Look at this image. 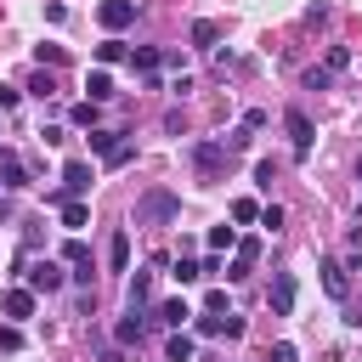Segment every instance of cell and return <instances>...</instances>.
Instances as JSON below:
<instances>
[{
    "label": "cell",
    "instance_id": "836d02e7",
    "mask_svg": "<svg viewBox=\"0 0 362 362\" xmlns=\"http://www.w3.org/2000/svg\"><path fill=\"white\" fill-rule=\"evenodd\" d=\"M232 68H238V51H215V74H221V79H226V74H232Z\"/></svg>",
    "mask_w": 362,
    "mask_h": 362
},
{
    "label": "cell",
    "instance_id": "e575fe53",
    "mask_svg": "<svg viewBox=\"0 0 362 362\" xmlns=\"http://www.w3.org/2000/svg\"><path fill=\"white\" fill-rule=\"evenodd\" d=\"M68 119H74V124H96V102H79Z\"/></svg>",
    "mask_w": 362,
    "mask_h": 362
},
{
    "label": "cell",
    "instance_id": "f1b7e54d",
    "mask_svg": "<svg viewBox=\"0 0 362 362\" xmlns=\"http://www.w3.org/2000/svg\"><path fill=\"white\" fill-rule=\"evenodd\" d=\"M62 260H68V266H90V249H85V243H79V238H74V243H68V249H62Z\"/></svg>",
    "mask_w": 362,
    "mask_h": 362
},
{
    "label": "cell",
    "instance_id": "44dd1931",
    "mask_svg": "<svg viewBox=\"0 0 362 362\" xmlns=\"http://www.w3.org/2000/svg\"><path fill=\"white\" fill-rule=\"evenodd\" d=\"M215 40H221V23L198 17V23H192V45H215Z\"/></svg>",
    "mask_w": 362,
    "mask_h": 362
},
{
    "label": "cell",
    "instance_id": "ac0fdd59",
    "mask_svg": "<svg viewBox=\"0 0 362 362\" xmlns=\"http://www.w3.org/2000/svg\"><path fill=\"white\" fill-rule=\"evenodd\" d=\"M164 356H170V362H192V334H181V328H175V334L164 339Z\"/></svg>",
    "mask_w": 362,
    "mask_h": 362
},
{
    "label": "cell",
    "instance_id": "484cf974",
    "mask_svg": "<svg viewBox=\"0 0 362 362\" xmlns=\"http://www.w3.org/2000/svg\"><path fill=\"white\" fill-rule=\"evenodd\" d=\"M28 90H34V96H51V90H57V74H51V68H40V74L28 79Z\"/></svg>",
    "mask_w": 362,
    "mask_h": 362
},
{
    "label": "cell",
    "instance_id": "d590c367",
    "mask_svg": "<svg viewBox=\"0 0 362 362\" xmlns=\"http://www.w3.org/2000/svg\"><path fill=\"white\" fill-rule=\"evenodd\" d=\"M204 311H209V317H221V311H232V305H226V288H215V294L204 300Z\"/></svg>",
    "mask_w": 362,
    "mask_h": 362
},
{
    "label": "cell",
    "instance_id": "4dcf8cb0",
    "mask_svg": "<svg viewBox=\"0 0 362 362\" xmlns=\"http://www.w3.org/2000/svg\"><path fill=\"white\" fill-rule=\"evenodd\" d=\"M40 141H45V147H62L68 130H62V124H40Z\"/></svg>",
    "mask_w": 362,
    "mask_h": 362
},
{
    "label": "cell",
    "instance_id": "2e32d148",
    "mask_svg": "<svg viewBox=\"0 0 362 362\" xmlns=\"http://www.w3.org/2000/svg\"><path fill=\"white\" fill-rule=\"evenodd\" d=\"M124 294H130V311H147V300H153V272H136V277L124 283Z\"/></svg>",
    "mask_w": 362,
    "mask_h": 362
},
{
    "label": "cell",
    "instance_id": "f35d334b",
    "mask_svg": "<svg viewBox=\"0 0 362 362\" xmlns=\"http://www.w3.org/2000/svg\"><path fill=\"white\" fill-rule=\"evenodd\" d=\"M62 57H68V51H62V45H40V68H45V62H51V68H57V62H62Z\"/></svg>",
    "mask_w": 362,
    "mask_h": 362
},
{
    "label": "cell",
    "instance_id": "d6a6232c",
    "mask_svg": "<svg viewBox=\"0 0 362 362\" xmlns=\"http://www.w3.org/2000/svg\"><path fill=\"white\" fill-rule=\"evenodd\" d=\"M17 345H23V328L6 322V328H0V351H17Z\"/></svg>",
    "mask_w": 362,
    "mask_h": 362
},
{
    "label": "cell",
    "instance_id": "7a4b0ae2",
    "mask_svg": "<svg viewBox=\"0 0 362 362\" xmlns=\"http://www.w3.org/2000/svg\"><path fill=\"white\" fill-rule=\"evenodd\" d=\"M90 153H96L107 170H119V164H130V158H136V147H130L119 130H90Z\"/></svg>",
    "mask_w": 362,
    "mask_h": 362
},
{
    "label": "cell",
    "instance_id": "60d3db41",
    "mask_svg": "<svg viewBox=\"0 0 362 362\" xmlns=\"http://www.w3.org/2000/svg\"><path fill=\"white\" fill-rule=\"evenodd\" d=\"M6 209H11V204H6V192H0V215H6Z\"/></svg>",
    "mask_w": 362,
    "mask_h": 362
},
{
    "label": "cell",
    "instance_id": "6da1fadb",
    "mask_svg": "<svg viewBox=\"0 0 362 362\" xmlns=\"http://www.w3.org/2000/svg\"><path fill=\"white\" fill-rule=\"evenodd\" d=\"M181 215V198L170 192V187H147L141 198H136V226H164V221H175Z\"/></svg>",
    "mask_w": 362,
    "mask_h": 362
},
{
    "label": "cell",
    "instance_id": "74e56055",
    "mask_svg": "<svg viewBox=\"0 0 362 362\" xmlns=\"http://www.w3.org/2000/svg\"><path fill=\"white\" fill-rule=\"evenodd\" d=\"M266 362H294V345H288V339H277V345L266 351Z\"/></svg>",
    "mask_w": 362,
    "mask_h": 362
},
{
    "label": "cell",
    "instance_id": "3957f363",
    "mask_svg": "<svg viewBox=\"0 0 362 362\" xmlns=\"http://www.w3.org/2000/svg\"><path fill=\"white\" fill-rule=\"evenodd\" d=\"M90 181H96V175H90V164H85V158H68V164H62V187L51 192V204H74V198H85V192H90Z\"/></svg>",
    "mask_w": 362,
    "mask_h": 362
},
{
    "label": "cell",
    "instance_id": "e0dca14e",
    "mask_svg": "<svg viewBox=\"0 0 362 362\" xmlns=\"http://www.w3.org/2000/svg\"><path fill=\"white\" fill-rule=\"evenodd\" d=\"M57 215H62V226H68V232H79V226L90 221V204H79V198H74V204H57Z\"/></svg>",
    "mask_w": 362,
    "mask_h": 362
},
{
    "label": "cell",
    "instance_id": "30bf717a",
    "mask_svg": "<svg viewBox=\"0 0 362 362\" xmlns=\"http://www.w3.org/2000/svg\"><path fill=\"white\" fill-rule=\"evenodd\" d=\"M0 187L6 192H17V187H28V164L11 153V147H0Z\"/></svg>",
    "mask_w": 362,
    "mask_h": 362
},
{
    "label": "cell",
    "instance_id": "9c48e42d",
    "mask_svg": "<svg viewBox=\"0 0 362 362\" xmlns=\"http://www.w3.org/2000/svg\"><path fill=\"white\" fill-rule=\"evenodd\" d=\"M255 260H260V238H238V255H232L226 277H232V283H243V277L255 272Z\"/></svg>",
    "mask_w": 362,
    "mask_h": 362
},
{
    "label": "cell",
    "instance_id": "4316f807",
    "mask_svg": "<svg viewBox=\"0 0 362 362\" xmlns=\"http://www.w3.org/2000/svg\"><path fill=\"white\" fill-rule=\"evenodd\" d=\"M283 221H288L283 204H266V209H260V226H266V232H283Z\"/></svg>",
    "mask_w": 362,
    "mask_h": 362
},
{
    "label": "cell",
    "instance_id": "7c38bea8",
    "mask_svg": "<svg viewBox=\"0 0 362 362\" xmlns=\"http://www.w3.org/2000/svg\"><path fill=\"white\" fill-rule=\"evenodd\" d=\"M198 311L187 305V300H164V305H153V322H164V328H187Z\"/></svg>",
    "mask_w": 362,
    "mask_h": 362
},
{
    "label": "cell",
    "instance_id": "52a82bcc",
    "mask_svg": "<svg viewBox=\"0 0 362 362\" xmlns=\"http://www.w3.org/2000/svg\"><path fill=\"white\" fill-rule=\"evenodd\" d=\"M96 23H102L107 34L130 28V23H136V0H102V6H96Z\"/></svg>",
    "mask_w": 362,
    "mask_h": 362
},
{
    "label": "cell",
    "instance_id": "d6986e66",
    "mask_svg": "<svg viewBox=\"0 0 362 362\" xmlns=\"http://www.w3.org/2000/svg\"><path fill=\"white\" fill-rule=\"evenodd\" d=\"M85 90H90V102H107V96H113V79H107V68L85 74Z\"/></svg>",
    "mask_w": 362,
    "mask_h": 362
},
{
    "label": "cell",
    "instance_id": "8fae6325",
    "mask_svg": "<svg viewBox=\"0 0 362 362\" xmlns=\"http://www.w3.org/2000/svg\"><path fill=\"white\" fill-rule=\"evenodd\" d=\"M322 288H328V300H351V272L339 260H322Z\"/></svg>",
    "mask_w": 362,
    "mask_h": 362
},
{
    "label": "cell",
    "instance_id": "4fadbf2b",
    "mask_svg": "<svg viewBox=\"0 0 362 362\" xmlns=\"http://www.w3.org/2000/svg\"><path fill=\"white\" fill-rule=\"evenodd\" d=\"M0 311H6L11 322H23V317H34V288H6V300H0Z\"/></svg>",
    "mask_w": 362,
    "mask_h": 362
},
{
    "label": "cell",
    "instance_id": "1f68e13d",
    "mask_svg": "<svg viewBox=\"0 0 362 362\" xmlns=\"http://www.w3.org/2000/svg\"><path fill=\"white\" fill-rule=\"evenodd\" d=\"M255 181L272 187V181H277V158H260V164H255Z\"/></svg>",
    "mask_w": 362,
    "mask_h": 362
},
{
    "label": "cell",
    "instance_id": "5bb4252c",
    "mask_svg": "<svg viewBox=\"0 0 362 362\" xmlns=\"http://www.w3.org/2000/svg\"><path fill=\"white\" fill-rule=\"evenodd\" d=\"M141 317H147V311H124V317L113 322V339H119V345H141V334H147Z\"/></svg>",
    "mask_w": 362,
    "mask_h": 362
},
{
    "label": "cell",
    "instance_id": "83f0119b",
    "mask_svg": "<svg viewBox=\"0 0 362 362\" xmlns=\"http://www.w3.org/2000/svg\"><path fill=\"white\" fill-rule=\"evenodd\" d=\"M198 277H204V266H198V260H187V255H181V260H175V283H198Z\"/></svg>",
    "mask_w": 362,
    "mask_h": 362
},
{
    "label": "cell",
    "instance_id": "9a60e30c",
    "mask_svg": "<svg viewBox=\"0 0 362 362\" xmlns=\"http://www.w3.org/2000/svg\"><path fill=\"white\" fill-rule=\"evenodd\" d=\"M107 266H113V272H130V232H124V226L107 238Z\"/></svg>",
    "mask_w": 362,
    "mask_h": 362
},
{
    "label": "cell",
    "instance_id": "cb8c5ba5",
    "mask_svg": "<svg viewBox=\"0 0 362 362\" xmlns=\"http://www.w3.org/2000/svg\"><path fill=\"white\" fill-rule=\"evenodd\" d=\"M221 249H238V232L232 226H215L209 232V255H221Z\"/></svg>",
    "mask_w": 362,
    "mask_h": 362
},
{
    "label": "cell",
    "instance_id": "7402d4cb",
    "mask_svg": "<svg viewBox=\"0 0 362 362\" xmlns=\"http://www.w3.org/2000/svg\"><path fill=\"white\" fill-rule=\"evenodd\" d=\"M232 221H238V226L260 221V204H255V198H232Z\"/></svg>",
    "mask_w": 362,
    "mask_h": 362
},
{
    "label": "cell",
    "instance_id": "ffe728a7",
    "mask_svg": "<svg viewBox=\"0 0 362 362\" xmlns=\"http://www.w3.org/2000/svg\"><path fill=\"white\" fill-rule=\"evenodd\" d=\"M96 62L107 68V62H130V45H119V40H102L96 45Z\"/></svg>",
    "mask_w": 362,
    "mask_h": 362
},
{
    "label": "cell",
    "instance_id": "603a6c76",
    "mask_svg": "<svg viewBox=\"0 0 362 362\" xmlns=\"http://www.w3.org/2000/svg\"><path fill=\"white\" fill-rule=\"evenodd\" d=\"M328 74H345L351 68V45H328V62H322Z\"/></svg>",
    "mask_w": 362,
    "mask_h": 362
},
{
    "label": "cell",
    "instance_id": "ab89813d",
    "mask_svg": "<svg viewBox=\"0 0 362 362\" xmlns=\"http://www.w3.org/2000/svg\"><path fill=\"white\" fill-rule=\"evenodd\" d=\"M17 96H23V90H11V85H0V113H11V107H17Z\"/></svg>",
    "mask_w": 362,
    "mask_h": 362
},
{
    "label": "cell",
    "instance_id": "277c9868",
    "mask_svg": "<svg viewBox=\"0 0 362 362\" xmlns=\"http://www.w3.org/2000/svg\"><path fill=\"white\" fill-rule=\"evenodd\" d=\"M283 130H288V141H294V158H311V141H317L311 113H305V107H288V113H283Z\"/></svg>",
    "mask_w": 362,
    "mask_h": 362
},
{
    "label": "cell",
    "instance_id": "8d00e7d4",
    "mask_svg": "<svg viewBox=\"0 0 362 362\" xmlns=\"http://www.w3.org/2000/svg\"><path fill=\"white\" fill-rule=\"evenodd\" d=\"M221 334H226V339H238V334H243V317H238V311H226V317H221Z\"/></svg>",
    "mask_w": 362,
    "mask_h": 362
},
{
    "label": "cell",
    "instance_id": "d4e9b609",
    "mask_svg": "<svg viewBox=\"0 0 362 362\" xmlns=\"http://www.w3.org/2000/svg\"><path fill=\"white\" fill-rule=\"evenodd\" d=\"M130 68H141V74H153V68H158V51H153V45H141V51H130Z\"/></svg>",
    "mask_w": 362,
    "mask_h": 362
},
{
    "label": "cell",
    "instance_id": "f546056e",
    "mask_svg": "<svg viewBox=\"0 0 362 362\" xmlns=\"http://www.w3.org/2000/svg\"><path fill=\"white\" fill-rule=\"evenodd\" d=\"M328 79H334L328 68H305V90H328Z\"/></svg>",
    "mask_w": 362,
    "mask_h": 362
},
{
    "label": "cell",
    "instance_id": "5b68a950",
    "mask_svg": "<svg viewBox=\"0 0 362 362\" xmlns=\"http://www.w3.org/2000/svg\"><path fill=\"white\" fill-rule=\"evenodd\" d=\"M226 158H232L226 141H192V170H198V175H221Z\"/></svg>",
    "mask_w": 362,
    "mask_h": 362
},
{
    "label": "cell",
    "instance_id": "8992f818",
    "mask_svg": "<svg viewBox=\"0 0 362 362\" xmlns=\"http://www.w3.org/2000/svg\"><path fill=\"white\" fill-rule=\"evenodd\" d=\"M294 300H300V283H294V272H277V277H272V288H266V305H272L277 317H288V311H294Z\"/></svg>",
    "mask_w": 362,
    "mask_h": 362
},
{
    "label": "cell",
    "instance_id": "ba28073f",
    "mask_svg": "<svg viewBox=\"0 0 362 362\" xmlns=\"http://www.w3.org/2000/svg\"><path fill=\"white\" fill-rule=\"evenodd\" d=\"M62 283H68V277H62L57 260H34V266H28V288H34V294H57Z\"/></svg>",
    "mask_w": 362,
    "mask_h": 362
}]
</instances>
